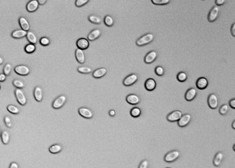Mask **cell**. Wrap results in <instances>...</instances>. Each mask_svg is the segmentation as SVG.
<instances>
[{
  "label": "cell",
  "instance_id": "f546056e",
  "mask_svg": "<svg viewBox=\"0 0 235 168\" xmlns=\"http://www.w3.org/2000/svg\"><path fill=\"white\" fill-rule=\"evenodd\" d=\"M142 111L140 108L138 107H134L130 110V114L131 116L134 118H137L140 116Z\"/></svg>",
  "mask_w": 235,
  "mask_h": 168
},
{
  "label": "cell",
  "instance_id": "836d02e7",
  "mask_svg": "<svg viewBox=\"0 0 235 168\" xmlns=\"http://www.w3.org/2000/svg\"><path fill=\"white\" fill-rule=\"evenodd\" d=\"M187 74L186 73L184 72H180L177 74V79L178 81L181 82H183L187 80Z\"/></svg>",
  "mask_w": 235,
  "mask_h": 168
},
{
  "label": "cell",
  "instance_id": "f6af8a7d",
  "mask_svg": "<svg viewBox=\"0 0 235 168\" xmlns=\"http://www.w3.org/2000/svg\"><path fill=\"white\" fill-rule=\"evenodd\" d=\"M226 1V0H216L215 3L217 6H220L224 4Z\"/></svg>",
  "mask_w": 235,
  "mask_h": 168
},
{
  "label": "cell",
  "instance_id": "5b68a950",
  "mask_svg": "<svg viewBox=\"0 0 235 168\" xmlns=\"http://www.w3.org/2000/svg\"><path fill=\"white\" fill-rule=\"evenodd\" d=\"M79 114L81 116L85 119H90L93 117V112L90 108L86 107H81L78 110Z\"/></svg>",
  "mask_w": 235,
  "mask_h": 168
},
{
  "label": "cell",
  "instance_id": "9a60e30c",
  "mask_svg": "<svg viewBox=\"0 0 235 168\" xmlns=\"http://www.w3.org/2000/svg\"><path fill=\"white\" fill-rule=\"evenodd\" d=\"M39 6V4L37 0H31L27 4L26 9L28 12L33 13L37 10Z\"/></svg>",
  "mask_w": 235,
  "mask_h": 168
},
{
  "label": "cell",
  "instance_id": "816d5d0a",
  "mask_svg": "<svg viewBox=\"0 0 235 168\" xmlns=\"http://www.w3.org/2000/svg\"><path fill=\"white\" fill-rule=\"evenodd\" d=\"M38 1L39 4L42 5L46 3L47 1L46 0H38Z\"/></svg>",
  "mask_w": 235,
  "mask_h": 168
},
{
  "label": "cell",
  "instance_id": "cb8c5ba5",
  "mask_svg": "<svg viewBox=\"0 0 235 168\" xmlns=\"http://www.w3.org/2000/svg\"><path fill=\"white\" fill-rule=\"evenodd\" d=\"M107 73V70L106 68H98L97 70H95L94 71L93 74V77L98 79L100 78L103 77L104 75L106 74Z\"/></svg>",
  "mask_w": 235,
  "mask_h": 168
},
{
  "label": "cell",
  "instance_id": "d6986e66",
  "mask_svg": "<svg viewBox=\"0 0 235 168\" xmlns=\"http://www.w3.org/2000/svg\"><path fill=\"white\" fill-rule=\"evenodd\" d=\"M102 34V31L99 29H96L91 31L88 35V39L90 41H93L99 37Z\"/></svg>",
  "mask_w": 235,
  "mask_h": 168
},
{
  "label": "cell",
  "instance_id": "f907efd6",
  "mask_svg": "<svg viewBox=\"0 0 235 168\" xmlns=\"http://www.w3.org/2000/svg\"><path fill=\"white\" fill-rule=\"evenodd\" d=\"M109 114L110 116H115V114H116V112H115V111L114 110H111L109 111Z\"/></svg>",
  "mask_w": 235,
  "mask_h": 168
},
{
  "label": "cell",
  "instance_id": "5bb4252c",
  "mask_svg": "<svg viewBox=\"0 0 235 168\" xmlns=\"http://www.w3.org/2000/svg\"><path fill=\"white\" fill-rule=\"evenodd\" d=\"M157 52L155 51H152L146 54L144 58V62L145 63L147 64H150L154 61L157 58Z\"/></svg>",
  "mask_w": 235,
  "mask_h": 168
},
{
  "label": "cell",
  "instance_id": "2e32d148",
  "mask_svg": "<svg viewBox=\"0 0 235 168\" xmlns=\"http://www.w3.org/2000/svg\"><path fill=\"white\" fill-rule=\"evenodd\" d=\"M75 55L76 60L79 63L83 64L85 62V54L83 50L77 48L75 51Z\"/></svg>",
  "mask_w": 235,
  "mask_h": 168
},
{
  "label": "cell",
  "instance_id": "681fc988",
  "mask_svg": "<svg viewBox=\"0 0 235 168\" xmlns=\"http://www.w3.org/2000/svg\"><path fill=\"white\" fill-rule=\"evenodd\" d=\"M231 33L233 37H235V23L233 24L231 27Z\"/></svg>",
  "mask_w": 235,
  "mask_h": 168
},
{
  "label": "cell",
  "instance_id": "ab89813d",
  "mask_svg": "<svg viewBox=\"0 0 235 168\" xmlns=\"http://www.w3.org/2000/svg\"><path fill=\"white\" fill-rule=\"evenodd\" d=\"M156 74L159 76H162L164 74V70L162 66H158L155 69Z\"/></svg>",
  "mask_w": 235,
  "mask_h": 168
},
{
  "label": "cell",
  "instance_id": "8d00e7d4",
  "mask_svg": "<svg viewBox=\"0 0 235 168\" xmlns=\"http://www.w3.org/2000/svg\"><path fill=\"white\" fill-rule=\"evenodd\" d=\"M12 65L9 63H7L4 67L3 73L5 75H9L12 71Z\"/></svg>",
  "mask_w": 235,
  "mask_h": 168
},
{
  "label": "cell",
  "instance_id": "9f6ffc18",
  "mask_svg": "<svg viewBox=\"0 0 235 168\" xmlns=\"http://www.w3.org/2000/svg\"><path fill=\"white\" fill-rule=\"evenodd\" d=\"M235 144L234 145V146H233V150L235 151Z\"/></svg>",
  "mask_w": 235,
  "mask_h": 168
},
{
  "label": "cell",
  "instance_id": "b9f144b4",
  "mask_svg": "<svg viewBox=\"0 0 235 168\" xmlns=\"http://www.w3.org/2000/svg\"><path fill=\"white\" fill-rule=\"evenodd\" d=\"M40 43L41 45L43 46H48L50 43V41L48 38L46 37H43L41 38L40 41Z\"/></svg>",
  "mask_w": 235,
  "mask_h": 168
},
{
  "label": "cell",
  "instance_id": "4316f807",
  "mask_svg": "<svg viewBox=\"0 0 235 168\" xmlns=\"http://www.w3.org/2000/svg\"><path fill=\"white\" fill-rule=\"evenodd\" d=\"M63 149L62 145L59 144H55L50 147L49 148V152L53 154H57L61 152Z\"/></svg>",
  "mask_w": 235,
  "mask_h": 168
},
{
  "label": "cell",
  "instance_id": "e575fe53",
  "mask_svg": "<svg viewBox=\"0 0 235 168\" xmlns=\"http://www.w3.org/2000/svg\"><path fill=\"white\" fill-rule=\"evenodd\" d=\"M25 51L27 53H33V52H35V49H36V47H35V44L29 43L25 46Z\"/></svg>",
  "mask_w": 235,
  "mask_h": 168
},
{
  "label": "cell",
  "instance_id": "680465c9",
  "mask_svg": "<svg viewBox=\"0 0 235 168\" xmlns=\"http://www.w3.org/2000/svg\"></svg>",
  "mask_w": 235,
  "mask_h": 168
},
{
  "label": "cell",
  "instance_id": "52a82bcc",
  "mask_svg": "<svg viewBox=\"0 0 235 168\" xmlns=\"http://www.w3.org/2000/svg\"><path fill=\"white\" fill-rule=\"evenodd\" d=\"M208 103L210 108L213 110L216 109L219 104L217 96L214 93L210 94L208 99Z\"/></svg>",
  "mask_w": 235,
  "mask_h": 168
},
{
  "label": "cell",
  "instance_id": "f35d334b",
  "mask_svg": "<svg viewBox=\"0 0 235 168\" xmlns=\"http://www.w3.org/2000/svg\"><path fill=\"white\" fill-rule=\"evenodd\" d=\"M228 110L229 108H228V105L227 104H225L222 105L219 109V113L221 115H226L228 112Z\"/></svg>",
  "mask_w": 235,
  "mask_h": 168
},
{
  "label": "cell",
  "instance_id": "7dc6e473",
  "mask_svg": "<svg viewBox=\"0 0 235 168\" xmlns=\"http://www.w3.org/2000/svg\"><path fill=\"white\" fill-rule=\"evenodd\" d=\"M229 105L230 107L232 108L235 109V99H232L230 100L229 102Z\"/></svg>",
  "mask_w": 235,
  "mask_h": 168
},
{
  "label": "cell",
  "instance_id": "ffe728a7",
  "mask_svg": "<svg viewBox=\"0 0 235 168\" xmlns=\"http://www.w3.org/2000/svg\"><path fill=\"white\" fill-rule=\"evenodd\" d=\"M156 85L155 80L152 78H149L145 82V87L147 91H152L155 89Z\"/></svg>",
  "mask_w": 235,
  "mask_h": 168
},
{
  "label": "cell",
  "instance_id": "7c38bea8",
  "mask_svg": "<svg viewBox=\"0 0 235 168\" xmlns=\"http://www.w3.org/2000/svg\"><path fill=\"white\" fill-rule=\"evenodd\" d=\"M126 100L128 104L131 105H136L140 102V98L137 95L134 94H130L127 96Z\"/></svg>",
  "mask_w": 235,
  "mask_h": 168
},
{
  "label": "cell",
  "instance_id": "11a10c76",
  "mask_svg": "<svg viewBox=\"0 0 235 168\" xmlns=\"http://www.w3.org/2000/svg\"><path fill=\"white\" fill-rule=\"evenodd\" d=\"M1 133H2V132H1V129L0 128V137H1Z\"/></svg>",
  "mask_w": 235,
  "mask_h": 168
},
{
  "label": "cell",
  "instance_id": "7402d4cb",
  "mask_svg": "<svg viewBox=\"0 0 235 168\" xmlns=\"http://www.w3.org/2000/svg\"><path fill=\"white\" fill-rule=\"evenodd\" d=\"M19 23L22 29L27 32L29 31L30 29V25L27 19L23 17H21L19 19Z\"/></svg>",
  "mask_w": 235,
  "mask_h": 168
},
{
  "label": "cell",
  "instance_id": "9c48e42d",
  "mask_svg": "<svg viewBox=\"0 0 235 168\" xmlns=\"http://www.w3.org/2000/svg\"><path fill=\"white\" fill-rule=\"evenodd\" d=\"M138 77L137 74H132L128 75L123 80V84L126 86H129L133 85L137 81Z\"/></svg>",
  "mask_w": 235,
  "mask_h": 168
},
{
  "label": "cell",
  "instance_id": "4dcf8cb0",
  "mask_svg": "<svg viewBox=\"0 0 235 168\" xmlns=\"http://www.w3.org/2000/svg\"><path fill=\"white\" fill-rule=\"evenodd\" d=\"M88 19L91 22L93 23V24H99L102 22L101 18L93 14L89 16Z\"/></svg>",
  "mask_w": 235,
  "mask_h": 168
},
{
  "label": "cell",
  "instance_id": "8fae6325",
  "mask_svg": "<svg viewBox=\"0 0 235 168\" xmlns=\"http://www.w3.org/2000/svg\"><path fill=\"white\" fill-rule=\"evenodd\" d=\"M219 8L217 7H214L209 12L208 15V20L210 22L215 21L219 15Z\"/></svg>",
  "mask_w": 235,
  "mask_h": 168
},
{
  "label": "cell",
  "instance_id": "44dd1931",
  "mask_svg": "<svg viewBox=\"0 0 235 168\" xmlns=\"http://www.w3.org/2000/svg\"><path fill=\"white\" fill-rule=\"evenodd\" d=\"M34 95L35 98L37 102H41L43 99V90L40 86H37L34 90Z\"/></svg>",
  "mask_w": 235,
  "mask_h": 168
},
{
  "label": "cell",
  "instance_id": "7a4b0ae2",
  "mask_svg": "<svg viewBox=\"0 0 235 168\" xmlns=\"http://www.w3.org/2000/svg\"><path fill=\"white\" fill-rule=\"evenodd\" d=\"M180 153L178 150H173L165 154L164 160L167 163H172L176 161L180 156Z\"/></svg>",
  "mask_w": 235,
  "mask_h": 168
},
{
  "label": "cell",
  "instance_id": "d590c367",
  "mask_svg": "<svg viewBox=\"0 0 235 168\" xmlns=\"http://www.w3.org/2000/svg\"><path fill=\"white\" fill-rule=\"evenodd\" d=\"M13 85L18 89H22L25 86V84L22 80L19 79H15L13 81Z\"/></svg>",
  "mask_w": 235,
  "mask_h": 168
},
{
  "label": "cell",
  "instance_id": "6f0895ef",
  "mask_svg": "<svg viewBox=\"0 0 235 168\" xmlns=\"http://www.w3.org/2000/svg\"><path fill=\"white\" fill-rule=\"evenodd\" d=\"M0 89H1V86H0Z\"/></svg>",
  "mask_w": 235,
  "mask_h": 168
},
{
  "label": "cell",
  "instance_id": "bcb514c9",
  "mask_svg": "<svg viewBox=\"0 0 235 168\" xmlns=\"http://www.w3.org/2000/svg\"><path fill=\"white\" fill-rule=\"evenodd\" d=\"M7 79V76L4 73L0 74V82H3Z\"/></svg>",
  "mask_w": 235,
  "mask_h": 168
},
{
  "label": "cell",
  "instance_id": "f5cc1de1",
  "mask_svg": "<svg viewBox=\"0 0 235 168\" xmlns=\"http://www.w3.org/2000/svg\"><path fill=\"white\" fill-rule=\"evenodd\" d=\"M3 58L1 56H0V65L2 64H3Z\"/></svg>",
  "mask_w": 235,
  "mask_h": 168
},
{
  "label": "cell",
  "instance_id": "30bf717a",
  "mask_svg": "<svg viewBox=\"0 0 235 168\" xmlns=\"http://www.w3.org/2000/svg\"><path fill=\"white\" fill-rule=\"evenodd\" d=\"M192 120L191 114H186L183 115L178 121V125L180 127H186L188 125Z\"/></svg>",
  "mask_w": 235,
  "mask_h": 168
},
{
  "label": "cell",
  "instance_id": "4fadbf2b",
  "mask_svg": "<svg viewBox=\"0 0 235 168\" xmlns=\"http://www.w3.org/2000/svg\"><path fill=\"white\" fill-rule=\"evenodd\" d=\"M76 45L78 48L80 49L84 50L88 48L90 45L89 41L85 38H82L78 39L76 42Z\"/></svg>",
  "mask_w": 235,
  "mask_h": 168
},
{
  "label": "cell",
  "instance_id": "74e56055",
  "mask_svg": "<svg viewBox=\"0 0 235 168\" xmlns=\"http://www.w3.org/2000/svg\"><path fill=\"white\" fill-rule=\"evenodd\" d=\"M170 1V0H152V3L157 5H166L169 3Z\"/></svg>",
  "mask_w": 235,
  "mask_h": 168
},
{
  "label": "cell",
  "instance_id": "7bdbcfd3",
  "mask_svg": "<svg viewBox=\"0 0 235 168\" xmlns=\"http://www.w3.org/2000/svg\"><path fill=\"white\" fill-rule=\"evenodd\" d=\"M89 1V0H76L75 4L77 7H81L85 5Z\"/></svg>",
  "mask_w": 235,
  "mask_h": 168
},
{
  "label": "cell",
  "instance_id": "8992f818",
  "mask_svg": "<svg viewBox=\"0 0 235 168\" xmlns=\"http://www.w3.org/2000/svg\"><path fill=\"white\" fill-rule=\"evenodd\" d=\"M15 72L19 75L25 76L29 74L31 71L28 66L25 65H19L14 68Z\"/></svg>",
  "mask_w": 235,
  "mask_h": 168
},
{
  "label": "cell",
  "instance_id": "277c9868",
  "mask_svg": "<svg viewBox=\"0 0 235 168\" xmlns=\"http://www.w3.org/2000/svg\"><path fill=\"white\" fill-rule=\"evenodd\" d=\"M66 101H67V98L65 96L62 95L58 96L57 98L55 99L54 101L53 102V104H52L53 108L56 110L61 108L65 104Z\"/></svg>",
  "mask_w": 235,
  "mask_h": 168
},
{
  "label": "cell",
  "instance_id": "ee69618b",
  "mask_svg": "<svg viewBox=\"0 0 235 168\" xmlns=\"http://www.w3.org/2000/svg\"><path fill=\"white\" fill-rule=\"evenodd\" d=\"M148 161L146 159H144L140 163L138 168H148Z\"/></svg>",
  "mask_w": 235,
  "mask_h": 168
},
{
  "label": "cell",
  "instance_id": "f1b7e54d",
  "mask_svg": "<svg viewBox=\"0 0 235 168\" xmlns=\"http://www.w3.org/2000/svg\"><path fill=\"white\" fill-rule=\"evenodd\" d=\"M7 110L13 114H17L20 112V110L18 107L14 105H9L7 107Z\"/></svg>",
  "mask_w": 235,
  "mask_h": 168
},
{
  "label": "cell",
  "instance_id": "83f0119b",
  "mask_svg": "<svg viewBox=\"0 0 235 168\" xmlns=\"http://www.w3.org/2000/svg\"><path fill=\"white\" fill-rule=\"evenodd\" d=\"M1 141L4 144L7 145L9 142L10 134L6 130L3 131L1 135Z\"/></svg>",
  "mask_w": 235,
  "mask_h": 168
},
{
  "label": "cell",
  "instance_id": "d4e9b609",
  "mask_svg": "<svg viewBox=\"0 0 235 168\" xmlns=\"http://www.w3.org/2000/svg\"><path fill=\"white\" fill-rule=\"evenodd\" d=\"M224 154L222 152H219L215 154L213 164L216 167H218L221 165L222 160L223 159Z\"/></svg>",
  "mask_w": 235,
  "mask_h": 168
},
{
  "label": "cell",
  "instance_id": "ac0fdd59",
  "mask_svg": "<svg viewBox=\"0 0 235 168\" xmlns=\"http://www.w3.org/2000/svg\"><path fill=\"white\" fill-rule=\"evenodd\" d=\"M196 94L197 92L195 88H190L187 90L185 94V99L187 101H192L195 98Z\"/></svg>",
  "mask_w": 235,
  "mask_h": 168
},
{
  "label": "cell",
  "instance_id": "6da1fadb",
  "mask_svg": "<svg viewBox=\"0 0 235 168\" xmlns=\"http://www.w3.org/2000/svg\"><path fill=\"white\" fill-rule=\"evenodd\" d=\"M154 38V36L151 33H147L142 35L136 41V44L139 46H142L151 43Z\"/></svg>",
  "mask_w": 235,
  "mask_h": 168
},
{
  "label": "cell",
  "instance_id": "c3c4849f",
  "mask_svg": "<svg viewBox=\"0 0 235 168\" xmlns=\"http://www.w3.org/2000/svg\"><path fill=\"white\" fill-rule=\"evenodd\" d=\"M9 168H19V165L17 163L13 162L11 163Z\"/></svg>",
  "mask_w": 235,
  "mask_h": 168
},
{
  "label": "cell",
  "instance_id": "db71d44e",
  "mask_svg": "<svg viewBox=\"0 0 235 168\" xmlns=\"http://www.w3.org/2000/svg\"><path fill=\"white\" fill-rule=\"evenodd\" d=\"M232 127L233 129H235V120H234L233 122L232 123Z\"/></svg>",
  "mask_w": 235,
  "mask_h": 168
},
{
  "label": "cell",
  "instance_id": "484cf974",
  "mask_svg": "<svg viewBox=\"0 0 235 168\" xmlns=\"http://www.w3.org/2000/svg\"><path fill=\"white\" fill-rule=\"evenodd\" d=\"M26 37L30 43L35 44L37 42V37L33 31H28L27 35H26Z\"/></svg>",
  "mask_w": 235,
  "mask_h": 168
},
{
  "label": "cell",
  "instance_id": "603a6c76",
  "mask_svg": "<svg viewBox=\"0 0 235 168\" xmlns=\"http://www.w3.org/2000/svg\"><path fill=\"white\" fill-rule=\"evenodd\" d=\"M27 33V31L23 29H16L12 32V37L16 39H20L26 36Z\"/></svg>",
  "mask_w": 235,
  "mask_h": 168
},
{
  "label": "cell",
  "instance_id": "60d3db41",
  "mask_svg": "<svg viewBox=\"0 0 235 168\" xmlns=\"http://www.w3.org/2000/svg\"><path fill=\"white\" fill-rule=\"evenodd\" d=\"M4 122L7 127L10 128L13 126V122H12V119H11L10 117L8 116H6L4 118Z\"/></svg>",
  "mask_w": 235,
  "mask_h": 168
},
{
  "label": "cell",
  "instance_id": "3957f363",
  "mask_svg": "<svg viewBox=\"0 0 235 168\" xmlns=\"http://www.w3.org/2000/svg\"><path fill=\"white\" fill-rule=\"evenodd\" d=\"M15 95L19 104L22 106L26 104L27 103V98L22 90L17 88L15 91Z\"/></svg>",
  "mask_w": 235,
  "mask_h": 168
},
{
  "label": "cell",
  "instance_id": "1f68e13d",
  "mask_svg": "<svg viewBox=\"0 0 235 168\" xmlns=\"http://www.w3.org/2000/svg\"><path fill=\"white\" fill-rule=\"evenodd\" d=\"M77 70L82 74H89L92 72L91 68L87 66H80L78 68Z\"/></svg>",
  "mask_w": 235,
  "mask_h": 168
},
{
  "label": "cell",
  "instance_id": "d6a6232c",
  "mask_svg": "<svg viewBox=\"0 0 235 168\" xmlns=\"http://www.w3.org/2000/svg\"><path fill=\"white\" fill-rule=\"evenodd\" d=\"M104 23L107 26L111 27L114 25V20L112 17L111 16L107 15L104 18Z\"/></svg>",
  "mask_w": 235,
  "mask_h": 168
},
{
  "label": "cell",
  "instance_id": "e0dca14e",
  "mask_svg": "<svg viewBox=\"0 0 235 168\" xmlns=\"http://www.w3.org/2000/svg\"><path fill=\"white\" fill-rule=\"evenodd\" d=\"M208 85V81L206 78L201 77L196 81V86L200 90L205 89Z\"/></svg>",
  "mask_w": 235,
  "mask_h": 168
},
{
  "label": "cell",
  "instance_id": "ba28073f",
  "mask_svg": "<svg viewBox=\"0 0 235 168\" xmlns=\"http://www.w3.org/2000/svg\"><path fill=\"white\" fill-rule=\"evenodd\" d=\"M182 115V113L180 111H174L168 115L167 120L171 122H176L178 121Z\"/></svg>",
  "mask_w": 235,
  "mask_h": 168
}]
</instances>
